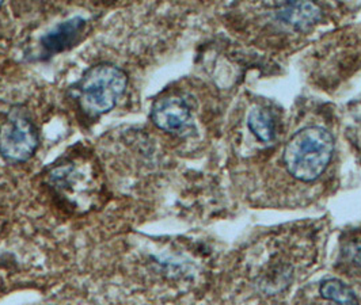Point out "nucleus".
I'll use <instances>...</instances> for the list:
<instances>
[{"mask_svg":"<svg viewBox=\"0 0 361 305\" xmlns=\"http://www.w3.org/2000/svg\"><path fill=\"white\" fill-rule=\"evenodd\" d=\"M39 145L35 123L23 108H11L0 125V155L10 163L27 162Z\"/></svg>","mask_w":361,"mask_h":305,"instance_id":"7ed1b4c3","label":"nucleus"},{"mask_svg":"<svg viewBox=\"0 0 361 305\" xmlns=\"http://www.w3.org/2000/svg\"><path fill=\"white\" fill-rule=\"evenodd\" d=\"M149 117L155 126L163 132L177 133L190 123L192 111L183 98L169 95L155 101Z\"/></svg>","mask_w":361,"mask_h":305,"instance_id":"20e7f679","label":"nucleus"},{"mask_svg":"<svg viewBox=\"0 0 361 305\" xmlns=\"http://www.w3.org/2000/svg\"><path fill=\"white\" fill-rule=\"evenodd\" d=\"M348 252L350 255V259L361 269V242L353 243Z\"/></svg>","mask_w":361,"mask_h":305,"instance_id":"1a4fd4ad","label":"nucleus"},{"mask_svg":"<svg viewBox=\"0 0 361 305\" xmlns=\"http://www.w3.org/2000/svg\"><path fill=\"white\" fill-rule=\"evenodd\" d=\"M319 292L324 299L331 300L337 305H360L353 290L337 278H329L322 281Z\"/></svg>","mask_w":361,"mask_h":305,"instance_id":"0eeeda50","label":"nucleus"},{"mask_svg":"<svg viewBox=\"0 0 361 305\" xmlns=\"http://www.w3.org/2000/svg\"><path fill=\"white\" fill-rule=\"evenodd\" d=\"M128 73L111 63L90 67L73 87V97L85 116L99 118L117 106L128 87Z\"/></svg>","mask_w":361,"mask_h":305,"instance_id":"f257e3e1","label":"nucleus"},{"mask_svg":"<svg viewBox=\"0 0 361 305\" xmlns=\"http://www.w3.org/2000/svg\"><path fill=\"white\" fill-rule=\"evenodd\" d=\"M334 140L322 126H307L292 136L284 148L283 161L289 174L303 182L315 180L331 161Z\"/></svg>","mask_w":361,"mask_h":305,"instance_id":"f03ea898","label":"nucleus"},{"mask_svg":"<svg viewBox=\"0 0 361 305\" xmlns=\"http://www.w3.org/2000/svg\"><path fill=\"white\" fill-rule=\"evenodd\" d=\"M247 124L254 136L262 142L269 143L274 137V121L271 113L262 108H255L250 111Z\"/></svg>","mask_w":361,"mask_h":305,"instance_id":"6e6552de","label":"nucleus"},{"mask_svg":"<svg viewBox=\"0 0 361 305\" xmlns=\"http://www.w3.org/2000/svg\"><path fill=\"white\" fill-rule=\"evenodd\" d=\"M86 25L87 20L80 15L57 23L52 30L41 37V48L47 56H54L71 49L85 32Z\"/></svg>","mask_w":361,"mask_h":305,"instance_id":"39448f33","label":"nucleus"},{"mask_svg":"<svg viewBox=\"0 0 361 305\" xmlns=\"http://www.w3.org/2000/svg\"><path fill=\"white\" fill-rule=\"evenodd\" d=\"M277 18L296 30H307L322 18L321 8L314 3L288 1L277 7Z\"/></svg>","mask_w":361,"mask_h":305,"instance_id":"423d86ee","label":"nucleus"},{"mask_svg":"<svg viewBox=\"0 0 361 305\" xmlns=\"http://www.w3.org/2000/svg\"><path fill=\"white\" fill-rule=\"evenodd\" d=\"M0 7H1V1H0Z\"/></svg>","mask_w":361,"mask_h":305,"instance_id":"9d476101","label":"nucleus"}]
</instances>
